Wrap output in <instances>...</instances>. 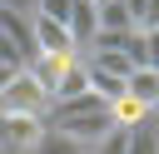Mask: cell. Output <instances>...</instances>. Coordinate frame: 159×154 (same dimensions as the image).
I'll return each instance as SVG.
<instances>
[{
    "mask_svg": "<svg viewBox=\"0 0 159 154\" xmlns=\"http://www.w3.org/2000/svg\"><path fill=\"white\" fill-rule=\"evenodd\" d=\"M45 129L70 134L80 149H94V144H99L109 129H119V124H114V109H109L99 94H80V99H70V104H50Z\"/></svg>",
    "mask_w": 159,
    "mask_h": 154,
    "instance_id": "obj_1",
    "label": "cell"
},
{
    "mask_svg": "<svg viewBox=\"0 0 159 154\" xmlns=\"http://www.w3.org/2000/svg\"><path fill=\"white\" fill-rule=\"evenodd\" d=\"M0 114H25V119H45L50 114V99H45V89H40V79L30 70H20L0 89Z\"/></svg>",
    "mask_w": 159,
    "mask_h": 154,
    "instance_id": "obj_2",
    "label": "cell"
},
{
    "mask_svg": "<svg viewBox=\"0 0 159 154\" xmlns=\"http://www.w3.org/2000/svg\"><path fill=\"white\" fill-rule=\"evenodd\" d=\"M124 154H159V114H149L144 124L129 129V149Z\"/></svg>",
    "mask_w": 159,
    "mask_h": 154,
    "instance_id": "obj_3",
    "label": "cell"
},
{
    "mask_svg": "<svg viewBox=\"0 0 159 154\" xmlns=\"http://www.w3.org/2000/svg\"><path fill=\"white\" fill-rule=\"evenodd\" d=\"M134 25H129V10H124V0H104L99 5V35H129Z\"/></svg>",
    "mask_w": 159,
    "mask_h": 154,
    "instance_id": "obj_4",
    "label": "cell"
},
{
    "mask_svg": "<svg viewBox=\"0 0 159 154\" xmlns=\"http://www.w3.org/2000/svg\"><path fill=\"white\" fill-rule=\"evenodd\" d=\"M30 154H89V149H80L70 134H60V129H40V139H35V149Z\"/></svg>",
    "mask_w": 159,
    "mask_h": 154,
    "instance_id": "obj_5",
    "label": "cell"
},
{
    "mask_svg": "<svg viewBox=\"0 0 159 154\" xmlns=\"http://www.w3.org/2000/svg\"><path fill=\"white\" fill-rule=\"evenodd\" d=\"M129 10V25L144 35V30H159V0H124Z\"/></svg>",
    "mask_w": 159,
    "mask_h": 154,
    "instance_id": "obj_6",
    "label": "cell"
},
{
    "mask_svg": "<svg viewBox=\"0 0 159 154\" xmlns=\"http://www.w3.org/2000/svg\"><path fill=\"white\" fill-rule=\"evenodd\" d=\"M70 10H75V0H35V15L55 20V25H70Z\"/></svg>",
    "mask_w": 159,
    "mask_h": 154,
    "instance_id": "obj_7",
    "label": "cell"
},
{
    "mask_svg": "<svg viewBox=\"0 0 159 154\" xmlns=\"http://www.w3.org/2000/svg\"><path fill=\"white\" fill-rule=\"evenodd\" d=\"M124 149H129V129H109L89 154H124Z\"/></svg>",
    "mask_w": 159,
    "mask_h": 154,
    "instance_id": "obj_8",
    "label": "cell"
},
{
    "mask_svg": "<svg viewBox=\"0 0 159 154\" xmlns=\"http://www.w3.org/2000/svg\"><path fill=\"white\" fill-rule=\"evenodd\" d=\"M0 65H5V70H25V55H20L5 35H0Z\"/></svg>",
    "mask_w": 159,
    "mask_h": 154,
    "instance_id": "obj_9",
    "label": "cell"
},
{
    "mask_svg": "<svg viewBox=\"0 0 159 154\" xmlns=\"http://www.w3.org/2000/svg\"><path fill=\"white\" fill-rule=\"evenodd\" d=\"M0 10H15V15H35V0H0Z\"/></svg>",
    "mask_w": 159,
    "mask_h": 154,
    "instance_id": "obj_10",
    "label": "cell"
},
{
    "mask_svg": "<svg viewBox=\"0 0 159 154\" xmlns=\"http://www.w3.org/2000/svg\"><path fill=\"white\" fill-rule=\"evenodd\" d=\"M0 154H5V149H0Z\"/></svg>",
    "mask_w": 159,
    "mask_h": 154,
    "instance_id": "obj_11",
    "label": "cell"
}]
</instances>
